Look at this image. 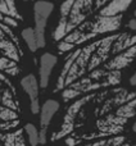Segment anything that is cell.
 <instances>
[{"mask_svg": "<svg viewBox=\"0 0 136 146\" xmlns=\"http://www.w3.org/2000/svg\"><path fill=\"white\" fill-rule=\"evenodd\" d=\"M21 86L30 99V109L32 114L40 111V100H39V81L33 74H27L21 80Z\"/></svg>", "mask_w": 136, "mask_h": 146, "instance_id": "cell-5", "label": "cell"}, {"mask_svg": "<svg viewBox=\"0 0 136 146\" xmlns=\"http://www.w3.org/2000/svg\"><path fill=\"white\" fill-rule=\"evenodd\" d=\"M3 146H26L25 141V131L23 129H15L14 132L3 136L1 139Z\"/></svg>", "mask_w": 136, "mask_h": 146, "instance_id": "cell-8", "label": "cell"}, {"mask_svg": "<svg viewBox=\"0 0 136 146\" xmlns=\"http://www.w3.org/2000/svg\"><path fill=\"white\" fill-rule=\"evenodd\" d=\"M25 1H27V0H25Z\"/></svg>", "mask_w": 136, "mask_h": 146, "instance_id": "cell-15", "label": "cell"}, {"mask_svg": "<svg viewBox=\"0 0 136 146\" xmlns=\"http://www.w3.org/2000/svg\"><path fill=\"white\" fill-rule=\"evenodd\" d=\"M136 121V86L119 85L93 91L73 99L67 108L61 128L53 133L51 141L72 135L81 129V135L67 140V145H76L82 140H99L125 135L131 131Z\"/></svg>", "mask_w": 136, "mask_h": 146, "instance_id": "cell-2", "label": "cell"}, {"mask_svg": "<svg viewBox=\"0 0 136 146\" xmlns=\"http://www.w3.org/2000/svg\"><path fill=\"white\" fill-rule=\"evenodd\" d=\"M131 132H134V133H136V121L134 122V124H132V127H131Z\"/></svg>", "mask_w": 136, "mask_h": 146, "instance_id": "cell-13", "label": "cell"}, {"mask_svg": "<svg viewBox=\"0 0 136 146\" xmlns=\"http://www.w3.org/2000/svg\"><path fill=\"white\" fill-rule=\"evenodd\" d=\"M66 54L54 92H61L68 103L85 94L122 85L136 63V31L109 33Z\"/></svg>", "mask_w": 136, "mask_h": 146, "instance_id": "cell-1", "label": "cell"}, {"mask_svg": "<svg viewBox=\"0 0 136 146\" xmlns=\"http://www.w3.org/2000/svg\"><path fill=\"white\" fill-rule=\"evenodd\" d=\"M129 85H132V86H136V69L132 72V74L130 76L129 78Z\"/></svg>", "mask_w": 136, "mask_h": 146, "instance_id": "cell-12", "label": "cell"}, {"mask_svg": "<svg viewBox=\"0 0 136 146\" xmlns=\"http://www.w3.org/2000/svg\"><path fill=\"white\" fill-rule=\"evenodd\" d=\"M59 101L50 99L46 100L43 104L40 109V144L44 145L46 142V137H48V127L50 126V122L53 119V117L57 114V111L59 110Z\"/></svg>", "mask_w": 136, "mask_h": 146, "instance_id": "cell-4", "label": "cell"}, {"mask_svg": "<svg viewBox=\"0 0 136 146\" xmlns=\"http://www.w3.org/2000/svg\"><path fill=\"white\" fill-rule=\"evenodd\" d=\"M23 131H25L31 146H37L40 144V135H39V129L35 127V124L27 123L23 128Z\"/></svg>", "mask_w": 136, "mask_h": 146, "instance_id": "cell-10", "label": "cell"}, {"mask_svg": "<svg viewBox=\"0 0 136 146\" xmlns=\"http://www.w3.org/2000/svg\"><path fill=\"white\" fill-rule=\"evenodd\" d=\"M127 28L129 30H132V31H136V18H131L127 23Z\"/></svg>", "mask_w": 136, "mask_h": 146, "instance_id": "cell-11", "label": "cell"}, {"mask_svg": "<svg viewBox=\"0 0 136 146\" xmlns=\"http://www.w3.org/2000/svg\"><path fill=\"white\" fill-rule=\"evenodd\" d=\"M22 38L25 40L26 45H27V48L30 49V51H32V53H35L36 50L39 49L37 46V40H36V36H35V31H33V28L28 27V28H25V30L22 31Z\"/></svg>", "mask_w": 136, "mask_h": 146, "instance_id": "cell-9", "label": "cell"}, {"mask_svg": "<svg viewBox=\"0 0 136 146\" xmlns=\"http://www.w3.org/2000/svg\"><path fill=\"white\" fill-rule=\"evenodd\" d=\"M54 10V4L46 0H39L33 5V21H35V36L37 40L39 49L44 48L46 44L45 38V30L48 25V19Z\"/></svg>", "mask_w": 136, "mask_h": 146, "instance_id": "cell-3", "label": "cell"}, {"mask_svg": "<svg viewBox=\"0 0 136 146\" xmlns=\"http://www.w3.org/2000/svg\"><path fill=\"white\" fill-rule=\"evenodd\" d=\"M134 15H135V18H136V9H135V12H134Z\"/></svg>", "mask_w": 136, "mask_h": 146, "instance_id": "cell-14", "label": "cell"}, {"mask_svg": "<svg viewBox=\"0 0 136 146\" xmlns=\"http://www.w3.org/2000/svg\"><path fill=\"white\" fill-rule=\"evenodd\" d=\"M58 63V58L54 54L45 53L40 56V66H39V77H40V87L46 88L50 82V76L54 67Z\"/></svg>", "mask_w": 136, "mask_h": 146, "instance_id": "cell-6", "label": "cell"}, {"mask_svg": "<svg viewBox=\"0 0 136 146\" xmlns=\"http://www.w3.org/2000/svg\"><path fill=\"white\" fill-rule=\"evenodd\" d=\"M83 146H136V140L129 139L125 135H118V136L107 137V139L91 140V142Z\"/></svg>", "mask_w": 136, "mask_h": 146, "instance_id": "cell-7", "label": "cell"}]
</instances>
